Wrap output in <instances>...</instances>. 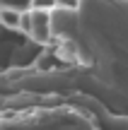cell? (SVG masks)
I'll return each instance as SVG.
<instances>
[{"mask_svg":"<svg viewBox=\"0 0 128 130\" xmlns=\"http://www.w3.org/2000/svg\"><path fill=\"white\" fill-rule=\"evenodd\" d=\"M0 19H3L7 27H19V14L17 12H10V10H3L0 12Z\"/></svg>","mask_w":128,"mask_h":130,"instance_id":"cell-1","label":"cell"}]
</instances>
